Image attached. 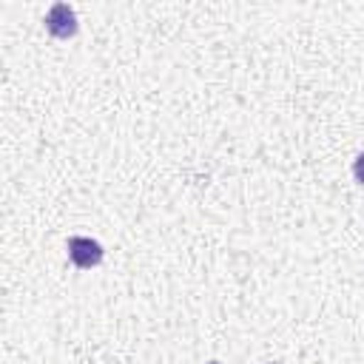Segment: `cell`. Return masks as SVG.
Segmentation results:
<instances>
[{
	"label": "cell",
	"mask_w": 364,
	"mask_h": 364,
	"mask_svg": "<svg viewBox=\"0 0 364 364\" xmlns=\"http://www.w3.org/2000/svg\"><path fill=\"white\" fill-rule=\"evenodd\" d=\"M65 250H68V259L74 262V267H80V270H91L102 262V245L91 236H71Z\"/></svg>",
	"instance_id": "cell-1"
},
{
	"label": "cell",
	"mask_w": 364,
	"mask_h": 364,
	"mask_svg": "<svg viewBox=\"0 0 364 364\" xmlns=\"http://www.w3.org/2000/svg\"><path fill=\"white\" fill-rule=\"evenodd\" d=\"M46 28H48V34L57 37V40L74 37L77 28H80L74 9H71L68 3H54V6L48 9V14H46Z\"/></svg>",
	"instance_id": "cell-2"
},
{
	"label": "cell",
	"mask_w": 364,
	"mask_h": 364,
	"mask_svg": "<svg viewBox=\"0 0 364 364\" xmlns=\"http://www.w3.org/2000/svg\"><path fill=\"white\" fill-rule=\"evenodd\" d=\"M353 176H355V182L364 185V154L355 156V162H353Z\"/></svg>",
	"instance_id": "cell-3"
},
{
	"label": "cell",
	"mask_w": 364,
	"mask_h": 364,
	"mask_svg": "<svg viewBox=\"0 0 364 364\" xmlns=\"http://www.w3.org/2000/svg\"><path fill=\"white\" fill-rule=\"evenodd\" d=\"M208 364H219V361H208Z\"/></svg>",
	"instance_id": "cell-4"
}]
</instances>
